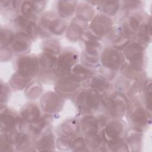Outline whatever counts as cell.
<instances>
[{"instance_id": "obj_1", "label": "cell", "mask_w": 152, "mask_h": 152, "mask_svg": "<svg viewBox=\"0 0 152 152\" xmlns=\"http://www.w3.org/2000/svg\"><path fill=\"white\" fill-rule=\"evenodd\" d=\"M38 65V61L34 56L27 55L20 57L17 60V73L24 78L30 79L37 72Z\"/></svg>"}, {"instance_id": "obj_2", "label": "cell", "mask_w": 152, "mask_h": 152, "mask_svg": "<svg viewBox=\"0 0 152 152\" xmlns=\"http://www.w3.org/2000/svg\"><path fill=\"white\" fill-rule=\"evenodd\" d=\"M125 55L132 69L137 71L142 69L143 48L140 44L134 43L129 45L125 50Z\"/></svg>"}, {"instance_id": "obj_3", "label": "cell", "mask_w": 152, "mask_h": 152, "mask_svg": "<svg viewBox=\"0 0 152 152\" xmlns=\"http://www.w3.org/2000/svg\"><path fill=\"white\" fill-rule=\"evenodd\" d=\"M80 109L85 111L96 110L100 103L99 96L96 91H86L81 93L77 99Z\"/></svg>"}, {"instance_id": "obj_4", "label": "cell", "mask_w": 152, "mask_h": 152, "mask_svg": "<svg viewBox=\"0 0 152 152\" xmlns=\"http://www.w3.org/2000/svg\"><path fill=\"white\" fill-rule=\"evenodd\" d=\"M101 62L104 66L113 70H117L122 64L123 56L116 50L106 48L102 54Z\"/></svg>"}, {"instance_id": "obj_5", "label": "cell", "mask_w": 152, "mask_h": 152, "mask_svg": "<svg viewBox=\"0 0 152 152\" xmlns=\"http://www.w3.org/2000/svg\"><path fill=\"white\" fill-rule=\"evenodd\" d=\"M78 60L76 53L71 51L63 53L56 60L55 69L60 74H66L69 72L71 68Z\"/></svg>"}, {"instance_id": "obj_6", "label": "cell", "mask_w": 152, "mask_h": 152, "mask_svg": "<svg viewBox=\"0 0 152 152\" xmlns=\"http://www.w3.org/2000/svg\"><path fill=\"white\" fill-rule=\"evenodd\" d=\"M41 103L45 111L52 113L58 112L62 109L64 100L58 94L53 92H49L42 97Z\"/></svg>"}, {"instance_id": "obj_7", "label": "cell", "mask_w": 152, "mask_h": 152, "mask_svg": "<svg viewBox=\"0 0 152 152\" xmlns=\"http://www.w3.org/2000/svg\"><path fill=\"white\" fill-rule=\"evenodd\" d=\"M112 22L107 17L103 15L96 16L91 23V28L97 34L102 36L107 34L110 30Z\"/></svg>"}, {"instance_id": "obj_8", "label": "cell", "mask_w": 152, "mask_h": 152, "mask_svg": "<svg viewBox=\"0 0 152 152\" xmlns=\"http://www.w3.org/2000/svg\"><path fill=\"white\" fill-rule=\"evenodd\" d=\"M80 87V81L74 76H68L59 80L55 85L56 91L61 94L72 93Z\"/></svg>"}, {"instance_id": "obj_9", "label": "cell", "mask_w": 152, "mask_h": 152, "mask_svg": "<svg viewBox=\"0 0 152 152\" xmlns=\"http://www.w3.org/2000/svg\"><path fill=\"white\" fill-rule=\"evenodd\" d=\"M123 126L122 124L117 121L110 122L103 129L102 135L104 140L110 143L118 138L122 131Z\"/></svg>"}, {"instance_id": "obj_10", "label": "cell", "mask_w": 152, "mask_h": 152, "mask_svg": "<svg viewBox=\"0 0 152 152\" xmlns=\"http://www.w3.org/2000/svg\"><path fill=\"white\" fill-rule=\"evenodd\" d=\"M12 48L16 53H22L27 50L30 45L28 36L24 33H17L14 35Z\"/></svg>"}, {"instance_id": "obj_11", "label": "cell", "mask_w": 152, "mask_h": 152, "mask_svg": "<svg viewBox=\"0 0 152 152\" xmlns=\"http://www.w3.org/2000/svg\"><path fill=\"white\" fill-rule=\"evenodd\" d=\"M42 24L45 27L48 28L51 33L55 34H62L66 28L65 22L58 18H53L52 20H49L47 18L42 20Z\"/></svg>"}, {"instance_id": "obj_12", "label": "cell", "mask_w": 152, "mask_h": 152, "mask_svg": "<svg viewBox=\"0 0 152 152\" xmlns=\"http://www.w3.org/2000/svg\"><path fill=\"white\" fill-rule=\"evenodd\" d=\"M40 112L39 107L33 103H29L27 104L24 106L21 112L23 119L30 123L40 118Z\"/></svg>"}, {"instance_id": "obj_13", "label": "cell", "mask_w": 152, "mask_h": 152, "mask_svg": "<svg viewBox=\"0 0 152 152\" xmlns=\"http://www.w3.org/2000/svg\"><path fill=\"white\" fill-rule=\"evenodd\" d=\"M43 1H24L21 4V10L26 18L33 17L35 12H38L41 11L42 7L40 4Z\"/></svg>"}, {"instance_id": "obj_14", "label": "cell", "mask_w": 152, "mask_h": 152, "mask_svg": "<svg viewBox=\"0 0 152 152\" xmlns=\"http://www.w3.org/2000/svg\"><path fill=\"white\" fill-rule=\"evenodd\" d=\"M17 120L15 116L8 111H4L1 115V131L8 132L11 131L15 126Z\"/></svg>"}, {"instance_id": "obj_15", "label": "cell", "mask_w": 152, "mask_h": 152, "mask_svg": "<svg viewBox=\"0 0 152 152\" xmlns=\"http://www.w3.org/2000/svg\"><path fill=\"white\" fill-rule=\"evenodd\" d=\"M82 128L85 134L97 132L99 127V121L93 115L85 116L82 120Z\"/></svg>"}, {"instance_id": "obj_16", "label": "cell", "mask_w": 152, "mask_h": 152, "mask_svg": "<svg viewBox=\"0 0 152 152\" xmlns=\"http://www.w3.org/2000/svg\"><path fill=\"white\" fill-rule=\"evenodd\" d=\"M85 44L86 52L89 55L96 56L99 54L100 50V45L93 35H87Z\"/></svg>"}, {"instance_id": "obj_17", "label": "cell", "mask_w": 152, "mask_h": 152, "mask_svg": "<svg viewBox=\"0 0 152 152\" xmlns=\"http://www.w3.org/2000/svg\"><path fill=\"white\" fill-rule=\"evenodd\" d=\"M75 1H60L58 2V11L62 17H69L72 15L75 7Z\"/></svg>"}, {"instance_id": "obj_18", "label": "cell", "mask_w": 152, "mask_h": 152, "mask_svg": "<svg viewBox=\"0 0 152 152\" xmlns=\"http://www.w3.org/2000/svg\"><path fill=\"white\" fill-rule=\"evenodd\" d=\"M132 122L138 126H144L147 122V115L145 110L141 106H137L131 113Z\"/></svg>"}, {"instance_id": "obj_19", "label": "cell", "mask_w": 152, "mask_h": 152, "mask_svg": "<svg viewBox=\"0 0 152 152\" xmlns=\"http://www.w3.org/2000/svg\"><path fill=\"white\" fill-rule=\"evenodd\" d=\"M72 71L73 73V76H74L80 81L81 80L90 78L93 75V72L91 70L79 64L75 65L72 68Z\"/></svg>"}, {"instance_id": "obj_20", "label": "cell", "mask_w": 152, "mask_h": 152, "mask_svg": "<svg viewBox=\"0 0 152 152\" xmlns=\"http://www.w3.org/2000/svg\"><path fill=\"white\" fill-rule=\"evenodd\" d=\"M54 147V137L52 134H49L44 135L38 141L37 148L40 151L52 150Z\"/></svg>"}, {"instance_id": "obj_21", "label": "cell", "mask_w": 152, "mask_h": 152, "mask_svg": "<svg viewBox=\"0 0 152 152\" xmlns=\"http://www.w3.org/2000/svg\"><path fill=\"white\" fill-rule=\"evenodd\" d=\"M91 87L96 92L103 91L108 88L109 83L104 77L97 75L93 78L91 82Z\"/></svg>"}, {"instance_id": "obj_22", "label": "cell", "mask_w": 152, "mask_h": 152, "mask_svg": "<svg viewBox=\"0 0 152 152\" xmlns=\"http://www.w3.org/2000/svg\"><path fill=\"white\" fill-rule=\"evenodd\" d=\"M100 8L102 11L109 15H115L119 7V2L117 1H100Z\"/></svg>"}, {"instance_id": "obj_23", "label": "cell", "mask_w": 152, "mask_h": 152, "mask_svg": "<svg viewBox=\"0 0 152 152\" xmlns=\"http://www.w3.org/2000/svg\"><path fill=\"white\" fill-rule=\"evenodd\" d=\"M83 31V28L80 25L77 23H72L67 30L66 36L70 40L76 41L81 37Z\"/></svg>"}, {"instance_id": "obj_24", "label": "cell", "mask_w": 152, "mask_h": 152, "mask_svg": "<svg viewBox=\"0 0 152 152\" xmlns=\"http://www.w3.org/2000/svg\"><path fill=\"white\" fill-rule=\"evenodd\" d=\"M86 145L92 148H97L100 146L102 142V137L97 132L86 134L85 139Z\"/></svg>"}, {"instance_id": "obj_25", "label": "cell", "mask_w": 152, "mask_h": 152, "mask_svg": "<svg viewBox=\"0 0 152 152\" xmlns=\"http://www.w3.org/2000/svg\"><path fill=\"white\" fill-rule=\"evenodd\" d=\"M56 58L53 54L48 52L42 53L39 58L40 64L44 68H50L52 67L56 63Z\"/></svg>"}, {"instance_id": "obj_26", "label": "cell", "mask_w": 152, "mask_h": 152, "mask_svg": "<svg viewBox=\"0 0 152 152\" xmlns=\"http://www.w3.org/2000/svg\"><path fill=\"white\" fill-rule=\"evenodd\" d=\"M61 129L66 136H72L78 130V125L77 121L69 120L63 124Z\"/></svg>"}, {"instance_id": "obj_27", "label": "cell", "mask_w": 152, "mask_h": 152, "mask_svg": "<svg viewBox=\"0 0 152 152\" xmlns=\"http://www.w3.org/2000/svg\"><path fill=\"white\" fill-rule=\"evenodd\" d=\"M78 9V17L80 20H90L93 15L94 11L93 9L87 4H83Z\"/></svg>"}, {"instance_id": "obj_28", "label": "cell", "mask_w": 152, "mask_h": 152, "mask_svg": "<svg viewBox=\"0 0 152 152\" xmlns=\"http://www.w3.org/2000/svg\"><path fill=\"white\" fill-rule=\"evenodd\" d=\"M48 118L43 117L42 118H39L37 120L30 123V128L34 134H39L42 130L47 125V122H48Z\"/></svg>"}, {"instance_id": "obj_29", "label": "cell", "mask_w": 152, "mask_h": 152, "mask_svg": "<svg viewBox=\"0 0 152 152\" xmlns=\"http://www.w3.org/2000/svg\"><path fill=\"white\" fill-rule=\"evenodd\" d=\"M102 103L106 109L111 115L114 116H117V110L114 98L105 97L102 99Z\"/></svg>"}, {"instance_id": "obj_30", "label": "cell", "mask_w": 152, "mask_h": 152, "mask_svg": "<svg viewBox=\"0 0 152 152\" xmlns=\"http://www.w3.org/2000/svg\"><path fill=\"white\" fill-rule=\"evenodd\" d=\"M12 32L9 30L2 29L1 31V46H7L12 42L14 39Z\"/></svg>"}, {"instance_id": "obj_31", "label": "cell", "mask_w": 152, "mask_h": 152, "mask_svg": "<svg viewBox=\"0 0 152 152\" xmlns=\"http://www.w3.org/2000/svg\"><path fill=\"white\" fill-rule=\"evenodd\" d=\"M71 148L74 151H88L86 148V144L85 140L82 137H77L73 140L70 144Z\"/></svg>"}, {"instance_id": "obj_32", "label": "cell", "mask_w": 152, "mask_h": 152, "mask_svg": "<svg viewBox=\"0 0 152 152\" xmlns=\"http://www.w3.org/2000/svg\"><path fill=\"white\" fill-rule=\"evenodd\" d=\"M42 91V88L39 83L35 82L31 84L27 89V96L32 99L36 98L39 96Z\"/></svg>"}, {"instance_id": "obj_33", "label": "cell", "mask_w": 152, "mask_h": 152, "mask_svg": "<svg viewBox=\"0 0 152 152\" xmlns=\"http://www.w3.org/2000/svg\"><path fill=\"white\" fill-rule=\"evenodd\" d=\"M28 80V78H24L17 73L13 76L12 83L14 87L18 89H21L27 85Z\"/></svg>"}, {"instance_id": "obj_34", "label": "cell", "mask_w": 152, "mask_h": 152, "mask_svg": "<svg viewBox=\"0 0 152 152\" xmlns=\"http://www.w3.org/2000/svg\"><path fill=\"white\" fill-rule=\"evenodd\" d=\"M15 142L17 147L20 149H23L27 147L29 143V138L26 134H20L15 137Z\"/></svg>"}, {"instance_id": "obj_35", "label": "cell", "mask_w": 152, "mask_h": 152, "mask_svg": "<svg viewBox=\"0 0 152 152\" xmlns=\"http://www.w3.org/2000/svg\"><path fill=\"white\" fill-rule=\"evenodd\" d=\"M108 144H109V147L113 151H126L127 150L126 149L127 147L126 145L120 138H118V139H117L110 143H108Z\"/></svg>"}, {"instance_id": "obj_36", "label": "cell", "mask_w": 152, "mask_h": 152, "mask_svg": "<svg viewBox=\"0 0 152 152\" xmlns=\"http://www.w3.org/2000/svg\"><path fill=\"white\" fill-rule=\"evenodd\" d=\"M25 29L28 36H29L31 39H35L38 35V27L37 26L36 24L33 21H30Z\"/></svg>"}, {"instance_id": "obj_37", "label": "cell", "mask_w": 152, "mask_h": 152, "mask_svg": "<svg viewBox=\"0 0 152 152\" xmlns=\"http://www.w3.org/2000/svg\"><path fill=\"white\" fill-rule=\"evenodd\" d=\"M46 52L51 53L52 54L58 53L60 52V46L58 43L55 40H50L47 42L44 47Z\"/></svg>"}, {"instance_id": "obj_38", "label": "cell", "mask_w": 152, "mask_h": 152, "mask_svg": "<svg viewBox=\"0 0 152 152\" xmlns=\"http://www.w3.org/2000/svg\"><path fill=\"white\" fill-rule=\"evenodd\" d=\"M11 140L7 135H1L0 147L1 151H10L11 148Z\"/></svg>"}, {"instance_id": "obj_39", "label": "cell", "mask_w": 152, "mask_h": 152, "mask_svg": "<svg viewBox=\"0 0 152 152\" xmlns=\"http://www.w3.org/2000/svg\"><path fill=\"white\" fill-rule=\"evenodd\" d=\"M145 102L147 104V107L148 109L151 111V83L148 84L146 87L145 89Z\"/></svg>"}, {"instance_id": "obj_40", "label": "cell", "mask_w": 152, "mask_h": 152, "mask_svg": "<svg viewBox=\"0 0 152 152\" xmlns=\"http://www.w3.org/2000/svg\"><path fill=\"white\" fill-rule=\"evenodd\" d=\"M140 34L142 37H143L144 39H146L147 40L148 39H150L151 34V24L150 21L143 27L142 29L141 30Z\"/></svg>"}, {"instance_id": "obj_41", "label": "cell", "mask_w": 152, "mask_h": 152, "mask_svg": "<svg viewBox=\"0 0 152 152\" xmlns=\"http://www.w3.org/2000/svg\"><path fill=\"white\" fill-rule=\"evenodd\" d=\"M30 21H28L26 17L22 15H19L16 18V24L18 26L21 28H26Z\"/></svg>"}, {"instance_id": "obj_42", "label": "cell", "mask_w": 152, "mask_h": 152, "mask_svg": "<svg viewBox=\"0 0 152 152\" xmlns=\"http://www.w3.org/2000/svg\"><path fill=\"white\" fill-rule=\"evenodd\" d=\"M129 24L130 27L133 30H137L139 28V26H140V22L139 20L135 17H131L129 18Z\"/></svg>"}, {"instance_id": "obj_43", "label": "cell", "mask_w": 152, "mask_h": 152, "mask_svg": "<svg viewBox=\"0 0 152 152\" xmlns=\"http://www.w3.org/2000/svg\"><path fill=\"white\" fill-rule=\"evenodd\" d=\"M125 5L127 8H134L137 7L138 5V3L140 1H125Z\"/></svg>"}]
</instances>
